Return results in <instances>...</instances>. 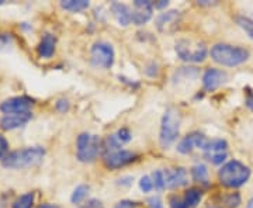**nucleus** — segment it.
<instances>
[{
	"mask_svg": "<svg viewBox=\"0 0 253 208\" xmlns=\"http://www.w3.org/2000/svg\"><path fill=\"white\" fill-rule=\"evenodd\" d=\"M45 149L42 146H28L7 154L1 159V165L6 169H26L34 166L44 159Z\"/></svg>",
	"mask_w": 253,
	"mask_h": 208,
	"instance_id": "1",
	"label": "nucleus"
},
{
	"mask_svg": "<svg viewBox=\"0 0 253 208\" xmlns=\"http://www.w3.org/2000/svg\"><path fill=\"white\" fill-rule=\"evenodd\" d=\"M251 177V169L239 161L226 162L218 172V179L228 189H238L244 186Z\"/></svg>",
	"mask_w": 253,
	"mask_h": 208,
	"instance_id": "2",
	"label": "nucleus"
},
{
	"mask_svg": "<svg viewBox=\"0 0 253 208\" xmlns=\"http://www.w3.org/2000/svg\"><path fill=\"white\" fill-rule=\"evenodd\" d=\"M211 58L222 66H238L249 59V51L242 46L217 44L211 48Z\"/></svg>",
	"mask_w": 253,
	"mask_h": 208,
	"instance_id": "3",
	"label": "nucleus"
},
{
	"mask_svg": "<svg viewBox=\"0 0 253 208\" xmlns=\"http://www.w3.org/2000/svg\"><path fill=\"white\" fill-rule=\"evenodd\" d=\"M180 123L181 116L179 110L169 107L165 111L161 123V134H159V141L162 148H169L177 139L180 132Z\"/></svg>",
	"mask_w": 253,
	"mask_h": 208,
	"instance_id": "4",
	"label": "nucleus"
},
{
	"mask_svg": "<svg viewBox=\"0 0 253 208\" xmlns=\"http://www.w3.org/2000/svg\"><path fill=\"white\" fill-rule=\"evenodd\" d=\"M176 54L184 62H203L207 56V46L204 42L196 40L183 38L176 42Z\"/></svg>",
	"mask_w": 253,
	"mask_h": 208,
	"instance_id": "5",
	"label": "nucleus"
},
{
	"mask_svg": "<svg viewBox=\"0 0 253 208\" xmlns=\"http://www.w3.org/2000/svg\"><path fill=\"white\" fill-rule=\"evenodd\" d=\"M100 152V138L83 132L76 139V158L83 163L93 162Z\"/></svg>",
	"mask_w": 253,
	"mask_h": 208,
	"instance_id": "6",
	"label": "nucleus"
},
{
	"mask_svg": "<svg viewBox=\"0 0 253 208\" xmlns=\"http://www.w3.org/2000/svg\"><path fill=\"white\" fill-rule=\"evenodd\" d=\"M91 64L97 68H103V69H110L113 64H114V49L109 42L104 41H99L94 45L91 46L90 51Z\"/></svg>",
	"mask_w": 253,
	"mask_h": 208,
	"instance_id": "7",
	"label": "nucleus"
},
{
	"mask_svg": "<svg viewBox=\"0 0 253 208\" xmlns=\"http://www.w3.org/2000/svg\"><path fill=\"white\" fill-rule=\"evenodd\" d=\"M34 100L28 96H16V97H10L4 100L0 104V111L4 116L9 114H21V113H28L30 109L33 107Z\"/></svg>",
	"mask_w": 253,
	"mask_h": 208,
	"instance_id": "8",
	"label": "nucleus"
},
{
	"mask_svg": "<svg viewBox=\"0 0 253 208\" xmlns=\"http://www.w3.org/2000/svg\"><path fill=\"white\" fill-rule=\"evenodd\" d=\"M228 155V144L224 139H212L208 141L204 148V158L212 165H221L226 159Z\"/></svg>",
	"mask_w": 253,
	"mask_h": 208,
	"instance_id": "9",
	"label": "nucleus"
},
{
	"mask_svg": "<svg viewBox=\"0 0 253 208\" xmlns=\"http://www.w3.org/2000/svg\"><path fill=\"white\" fill-rule=\"evenodd\" d=\"M136 154L131 152V151H126V149H118V151H113L109 154L104 155V165L109 169H121L129 163L135 162Z\"/></svg>",
	"mask_w": 253,
	"mask_h": 208,
	"instance_id": "10",
	"label": "nucleus"
},
{
	"mask_svg": "<svg viewBox=\"0 0 253 208\" xmlns=\"http://www.w3.org/2000/svg\"><path fill=\"white\" fill-rule=\"evenodd\" d=\"M180 11L179 10H169L166 13L159 14L156 18V28L162 33V34H170L176 28L179 27L180 23Z\"/></svg>",
	"mask_w": 253,
	"mask_h": 208,
	"instance_id": "11",
	"label": "nucleus"
},
{
	"mask_svg": "<svg viewBox=\"0 0 253 208\" xmlns=\"http://www.w3.org/2000/svg\"><path fill=\"white\" fill-rule=\"evenodd\" d=\"M131 10H132V23L135 26H142L152 17L154 3H151L149 0H135Z\"/></svg>",
	"mask_w": 253,
	"mask_h": 208,
	"instance_id": "12",
	"label": "nucleus"
},
{
	"mask_svg": "<svg viewBox=\"0 0 253 208\" xmlns=\"http://www.w3.org/2000/svg\"><path fill=\"white\" fill-rule=\"evenodd\" d=\"M207 136L200 134V132H191V134H189L187 136H184L180 142H179V145H177V151H179L180 154L187 155L190 154L194 148H199V149H203V151H204V148L207 146Z\"/></svg>",
	"mask_w": 253,
	"mask_h": 208,
	"instance_id": "13",
	"label": "nucleus"
},
{
	"mask_svg": "<svg viewBox=\"0 0 253 208\" xmlns=\"http://www.w3.org/2000/svg\"><path fill=\"white\" fill-rule=\"evenodd\" d=\"M226 81V73L217 68H208L203 75V86L207 91L217 90Z\"/></svg>",
	"mask_w": 253,
	"mask_h": 208,
	"instance_id": "14",
	"label": "nucleus"
},
{
	"mask_svg": "<svg viewBox=\"0 0 253 208\" xmlns=\"http://www.w3.org/2000/svg\"><path fill=\"white\" fill-rule=\"evenodd\" d=\"M201 191L196 187L189 189L186 191L184 197L183 199H176L172 197L170 199V208H197L199 203L201 201Z\"/></svg>",
	"mask_w": 253,
	"mask_h": 208,
	"instance_id": "15",
	"label": "nucleus"
},
{
	"mask_svg": "<svg viewBox=\"0 0 253 208\" xmlns=\"http://www.w3.org/2000/svg\"><path fill=\"white\" fill-rule=\"evenodd\" d=\"M129 141H131V132H129V129L121 128V129H118L116 134L107 136V139L104 141L103 148H106V154H109V152H113V151H118V148L121 145L126 144Z\"/></svg>",
	"mask_w": 253,
	"mask_h": 208,
	"instance_id": "16",
	"label": "nucleus"
},
{
	"mask_svg": "<svg viewBox=\"0 0 253 208\" xmlns=\"http://www.w3.org/2000/svg\"><path fill=\"white\" fill-rule=\"evenodd\" d=\"M33 114L28 113H21V114H9L0 120V128L4 131H10V129H16V128L24 127L28 121L31 120Z\"/></svg>",
	"mask_w": 253,
	"mask_h": 208,
	"instance_id": "17",
	"label": "nucleus"
},
{
	"mask_svg": "<svg viewBox=\"0 0 253 208\" xmlns=\"http://www.w3.org/2000/svg\"><path fill=\"white\" fill-rule=\"evenodd\" d=\"M165 181L166 187L177 189L184 184H187V170L184 167H177L173 170H165Z\"/></svg>",
	"mask_w": 253,
	"mask_h": 208,
	"instance_id": "18",
	"label": "nucleus"
},
{
	"mask_svg": "<svg viewBox=\"0 0 253 208\" xmlns=\"http://www.w3.org/2000/svg\"><path fill=\"white\" fill-rule=\"evenodd\" d=\"M111 11L114 14V17L117 18V21L120 23V26L126 27L128 24L132 23V10L129 9L126 4L123 3H113L111 4Z\"/></svg>",
	"mask_w": 253,
	"mask_h": 208,
	"instance_id": "19",
	"label": "nucleus"
},
{
	"mask_svg": "<svg viewBox=\"0 0 253 208\" xmlns=\"http://www.w3.org/2000/svg\"><path fill=\"white\" fill-rule=\"evenodd\" d=\"M55 44H56V40L52 34L49 33L44 34L37 46V52L40 55V58H45V59L51 58L55 52Z\"/></svg>",
	"mask_w": 253,
	"mask_h": 208,
	"instance_id": "20",
	"label": "nucleus"
},
{
	"mask_svg": "<svg viewBox=\"0 0 253 208\" xmlns=\"http://www.w3.org/2000/svg\"><path fill=\"white\" fill-rule=\"evenodd\" d=\"M61 6L68 11L78 13V11H83V10L87 9L89 1L87 0H63V1H61Z\"/></svg>",
	"mask_w": 253,
	"mask_h": 208,
	"instance_id": "21",
	"label": "nucleus"
},
{
	"mask_svg": "<svg viewBox=\"0 0 253 208\" xmlns=\"http://www.w3.org/2000/svg\"><path fill=\"white\" fill-rule=\"evenodd\" d=\"M191 176L193 179L199 183H203V184H208V170L206 165H196L193 169H191Z\"/></svg>",
	"mask_w": 253,
	"mask_h": 208,
	"instance_id": "22",
	"label": "nucleus"
},
{
	"mask_svg": "<svg viewBox=\"0 0 253 208\" xmlns=\"http://www.w3.org/2000/svg\"><path fill=\"white\" fill-rule=\"evenodd\" d=\"M33 206H34V193H26L13 203L11 208H33Z\"/></svg>",
	"mask_w": 253,
	"mask_h": 208,
	"instance_id": "23",
	"label": "nucleus"
},
{
	"mask_svg": "<svg viewBox=\"0 0 253 208\" xmlns=\"http://www.w3.org/2000/svg\"><path fill=\"white\" fill-rule=\"evenodd\" d=\"M87 194H89V186L81 184L73 190L72 196H71V201L73 204H81L82 201L87 197Z\"/></svg>",
	"mask_w": 253,
	"mask_h": 208,
	"instance_id": "24",
	"label": "nucleus"
},
{
	"mask_svg": "<svg viewBox=\"0 0 253 208\" xmlns=\"http://www.w3.org/2000/svg\"><path fill=\"white\" fill-rule=\"evenodd\" d=\"M236 23H238V26L244 30L245 33L249 36V38H252L253 40V20L249 17H245V16H239V17H236Z\"/></svg>",
	"mask_w": 253,
	"mask_h": 208,
	"instance_id": "25",
	"label": "nucleus"
},
{
	"mask_svg": "<svg viewBox=\"0 0 253 208\" xmlns=\"http://www.w3.org/2000/svg\"><path fill=\"white\" fill-rule=\"evenodd\" d=\"M152 180L156 190H163L166 187V181H165V173L162 170H155L152 173Z\"/></svg>",
	"mask_w": 253,
	"mask_h": 208,
	"instance_id": "26",
	"label": "nucleus"
},
{
	"mask_svg": "<svg viewBox=\"0 0 253 208\" xmlns=\"http://www.w3.org/2000/svg\"><path fill=\"white\" fill-rule=\"evenodd\" d=\"M224 204L226 208H236L241 204V196L238 193H232L224 199Z\"/></svg>",
	"mask_w": 253,
	"mask_h": 208,
	"instance_id": "27",
	"label": "nucleus"
},
{
	"mask_svg": "<svg viewBox=\"0 0 253 208\" xmlns=\"http://www.w3.org/2000/svg\"><path fill=\"white\" fill-rule=\"evenodd\" d=\"M139 189L144 191V193H149V191L154 190L155 186L152 177H151V176H144V177H141V180H139Z\"/></svg>",
	"mask_w": 253,
	"mask_h": 208,
	"instance_id": "28",
	"label": "nucleus"
},
{
	"mask_svg": "<svg viewBox=\"0 0 253 208\" xmlns=\"http://www.w3.org/2000/svg\"><path fill=\"white\" fill-rule=\"evenodd\" d=\"M13 44V37L11 34H0V51L6 49Z\"/></svg>",
	"mask_w": 253,
	"mask_h": 208,
	"instance_id": "29",
	"label": "nucleus"
},
{
	"mask_svg": "<svg viewBox=\"0 0 253 208\" xmlns=\"http://www.w3.org/2000/svg\"><path fill=\"white\" fill-rule=\"evenodd\" d=\"M9 152V142L4 136L0 134V159H3Z\"/></svg>",
	"mask_w": 253,
	"mask_h": 208,
	"instance_id": "30",
	"label": "nucleus"
},
{
	"mask_svg": "<svg viewBox=\"0 0 253 208\" xmlns=\"http://www.w3.org/2000/svg\"><path fill=\"white\" fill-rule=\"evenodd\" d=\"M55 107L58 111H61V113H65V111H68L69 110V101L66 99H59L56 101V104H55Z\"/></svg>",
	"mask_w": 253,
	"mask_h": 208,
	"instance_id": "31",
	"label": "nucleus"
},
{
	"mask_svg": "<svg viewBox=\"0 0 253 208\" xmlns=\"http://www.w3.org/2000/svg\"><path fill=\"white\" fill-rule=\"evenodd\" d=\"M81 208H104L103 207V203L97 199L89 200L87 203H84Z\"/></svg>",
	"mask_w": 253,
	"mask_h": 208,
	"instance_id": "32",
	"label": "nucleus"
},
{
	"mask_svg": "<svg viewBox=\"0 0 253 208\" xmlns=\"http://www.w3.org/2000/svg\"><path fill=\"white\" fill-rule=\"evenodd\" d=\"M114 208H138V203L131 201V200H123Z\"/></svg>",
	"mask_w": 253,
	"mask_h": 208,
	"instance_id": "33",
	"label": "nucleus"
},
{
	"mask_svg": "<svg viewBox=\"0 0 253 208\" xmlns=\"http://www.w3.org/2000/svg\"><path fill=\"white\" fill-rule=\"evenodd\" d=\"M148 206L151 208H165L163 207L162 200L159 197H149L148 199Z\"/></svg>",
	"mask_w": 253,
	"mask_h": 208,
	"instance_id": "34",
	"label": "nucleus"
},
{
	"mask_svg": "<svg viewBox=\"0 0 253 208\" xmlns=\"http://www.w3.org/2000/svg\"><path fill=\"white\" fill-rule=\"evenodd\" d=\"M168 4H169L168 0H159L158 3H154V7L155 9H165V7H168Z\"/></svg>",
	"mask_w": 253,
	"mask_h": 208,
	"instance_id": "35",
	"label": "nucleus"
},
{
	"mask_svg": "<svg viewBox=\"0 0 253 208\" xmlns=\"http://www.w3.org/2000/svg\"><path fill=\"white\" fill-rule=\"evenodd\" d=\"M246 107L253 111V93H251V94L248 96V99H246Z\"/></svg>",
	"mask_w": 253,
	"mask_h": 208,
	"instance_id": "36",
	"label": "nucleus"
},
{
	"mask_svg": "<svg viewBox=\"0 0 253 208\" xmlns=\"http://www.w3.org/2000/svg\"><path fill=\"white\" fill-rule=\"evenodd\" d=\"M37 208H58V207H55V206H52V204H41V206H38Z\"/></svg>",
	"mask_w": 253,
	"mask_h": 208,
	"instance_id": "37",
	"label": "nucleus"
},
{
	"mask_svg": "<svg viewBox=\"0 0 253 208\" xmlns=\"http://www.w3.org/2000/svg\"><path fill=\"white\" fill-rule=\"evenodd\" d=\"M246 208H253V197L249 200V203H248V207Z\"/></svg>",
	"mask_w": 253,
	"mask_h": 208,
	"instance_id": "38",
	"label": "nucleus"
}]
</instances>
